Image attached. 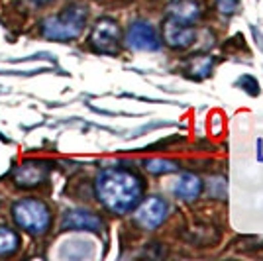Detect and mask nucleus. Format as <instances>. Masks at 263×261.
<instances>
[{
	"label": "nucleus",
	"instance_id": "9b49d317",
	"mask_svg": "<svg viewBox=\"0 0 263 261\" xmlns=\"http://www.w3.org/2000/svg\"><path fill=\"white\" fill-rule=\"evenodd\" d=\"M200 191H202L200 179H198L197 175H191V173L183 175V177L177 181L175 189H173V193H175L179 198H183V200H195V198L200 195Z\"/></svg>",
	"mask_w": 263,
	"mask_h": 261
},
{
	"label": "nucleus",
	"instance_id": "39448f33",
	"mask_svg": "<svg viewBox=\"0 0 263 261\" xmlns=\"http://www.w3.org/2000/svg\"><path fill=\"white\" fill-rule=\"evenodd\" d=\"M126 44L138 51H155L159 47V38L154 26H149L147 22H136L132 24L126 33Z\"/></svg>",
	"mask_w": 263,
	"mask_h": 261
},
{
	"label": "nucleus",
	"instance_id": "2eb2a0df",
	"mask_svg": "<svg viewBox=\"0 0 263 261\" xmlns=\"http://www.w3.org/2000/svg\"><path fill=\"white\" fill-rule=\"evenodd\" d=\"M238 2H240V0H218V10L222 12V14H232V12L236 10Z\"/></svg>",
	"mask_w": 263,
	"mask_h": 261
},
{
	"label": "nucleus",
	"instance_id": "ddd939ff",
	"mask_svg": "<svg viewBox=\"0 0 263 261\" xmlns=\"http://www.w3.org/2000/svg\"><path fill=\"white\" fill-rule=\"evenodd\" d=\"M212 69V57L209 55H197L189 63V73L195 77H206Z\"/></svg>",
	"mask_w": 263,
	"mask_h": 261
},
{
	"label": "nucleus",
	"instance_id": "f03ea898",
	"mask_svg": "<svg viewBox=\"0 0 263 261\" xmlns=\"http://www.w3.org/2000/svg\"><path fill=\"white\" fill-rule=\"evenodd\" d=\"M87 22V12L81 6H69L57 16H51L42 24V33L53 42H69L81 35Z\"/></svg>",
	"mask_w": 263,
	"mask_h": 261
},
{
	"label": "nucleus",
	"instance_id": "f257e3e1",
	"mask_svg": "<svg viewBox=\"0 0 263 261\" xmlns=\"http://www.w3.org/2000/svg\"><path fill=\"white\" fill-rule=\"evenodd\" d=\"M97 195L108 210L126 214L138 204L142 196V183L126 169H106L97 179Z\"/></svg>",
	"mask_w": 263,
	"mask_h": 261
},
{
	"label": "nucleus",
	"instance_id": "6e6552de",
	"mask_svg": "<svg viewBox=\"0 0 263 261\" xmlns=\"http://www.w3.org/2000/svg\"><path fill=\"white\" fill-rule=\"evenodd\" d=\"M63 228L65 230H87V232H100L102 220L92 212L87 210H71L63 218Z\"/></svg>",
	"mask_w": 263,
	"mask_h": 261
},
{
	"label": "nucleus",
	"instance_id": "7ed1b4c3",
	"mask_svg": "<svg viewBox=\"0 0 263 261\" xmlns=\"http://www.w3.org/2000/svg\"><path fill=\"white\" fill-rule=\"evenodd\" d=\"M12 212H14L16 224L26 232L33 234V236H40L49 228V222H51L49 210L40 200H33V198L20 200L18 204H14Z\"/></svg>",
	"mask_w": 263,
	"mask_h": 261
},
{
	"label": "nucleus",
	"instance_id": "423d86ee",
	"mask_svg": "<svg viewBox=\"0 0 263 261\" xmlns=\"http://www.w3.org/2000/svg\"><path fill=\"white\" fill-rule=\"evenodd\" d=\"M165 214H167V204L161 198H157V196H149V198H145L142 204L138 207L134 218H136V222L142 228L154 230L165 220Z\"/></svg>",
	"mask_w": 263,
	"mask_h": 261
},
{
	"label": "nucleus",
	"instance_id": "20e7f679",
	"mask_svg": "<svg viewBox=\"0 0 263 261\" xmlns=\"http://www.w3.org/2000/svg\"><path fill=\"white\" fill-rule=\"evenodd\" d=\"M90 44L100 53H118V47H120V28H118V24L110 20V18L99 20L92 33H90Z\"/></svg>",
	"mask_w": 263,
	"mask_h": 261
},
{
	"label": "nucleus",
	"instance_id": "9d476101",
	"mask_svg": "<svg viewBox=\"0 0 263 261\" xmlns=\"http://www.w3.org/2000/svg\"><path fill=\"white\" fill-rule=\"evenodd\" d=\"M200 14H202L200 0H175L169 6V16L185 24L197 22L198 18H200Z\"/></svg>",
	"mask_w": 263,
	"mask_h": 261
},
{
	"label": "nucleus",
	"instance_id": "1a4fd4ad",
	"mask_svg": "<svg viewBox=\"0 0 263 261\" xmlns=\"http://www.w3.org/2000/svg\"><path fill=\"white\" fill-rule=\"evenodd\" d=\"M45 175H47V169L42 163H37V161H26V163H22L14 171V181H16V185L28 189V187L40 185L45 179Z\"/></svg>",
	"mask_w": 263,
	"mask_h": 261
},
{
	"label": "nucleus",
	"instance_id": "4468645a",
	"mask_svg": "<svg viewBox=\"0 0 263 261\" xmlns=\"http://www.w3.org/2000/svg\"><path fill=\"white\" fill-rule=\"evenodd\" d=\"M145 167L152 173H173V171H177V165L173 161H165V159H149V161H145Z\"/></svg>",
	"mask_w": 263,
	"mask_h": 261
},
{
	"label": "nucleus",
	"instance_id": "dca6fc26",
	"mask_svg": "<svg viewBox=\"0 0 263 261\" xmlns=\"http://www.w3.org/2000/svg\"><path fill=\"white\" fill-rule=\"evenodd\" d=\"M32 2H35V4H45V2H49V0H32Z\"/></svg>",
	"mask_w": 263,
	"mask_h": 261
},
{
	"label": "nucleus",
	"instance_id": "f8f14e48",
	"mask_svg": "<svg viewBox=\"0 0 263 261\" xmlns=\"http://www.w3.org/2000/svg\"><path fill=\"white\" fill-rule=\"evenodd\" d=\"M18 250V236L10 228H0V257Z\"/></svg>",
	"mask_w": 263,
	"mask_h": 261
},
{
	"label": "nucleus",
	"instance_id": "0eeeda50",
	"mask_svg": "<svg viewBox=\"0 0 263 261\" xmlns=\"http://www.w3.org/2000/svg\"><path fill=\"white\" fill-rule=\"evenodd\" d=\"M163 38L167 45L175 49H185L195 42V30L191 28V24L179 22L169 16L163 24Z\"/></svg>",
	"mask_w": 263,
	"mask_h": 261
}]
</instances>
